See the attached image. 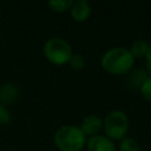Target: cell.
Returning <instances> with one entry per match:
<instances>
[{
  "label": "cell",
  "mask_w": 151,
  "mask_h": 151,
  "mask_svg": "<svg viewBox=\"0 0 151 151\" xmlns=\"http://www.w3.org/2000/svg\"><path fill=\"white\" fill-rule=\"evenodd\" d=\"M73 1L72 0H51L47 2V6L57 13H64L66 11H70L72 7Z\"/></svg>",
  "instance_id": "10"
},
{
  "label": "cell",
  "mask_w": 151,
  "mask_h": 151,
  "mask_svg": "<svg viewBox=\"0 0 151 151\" xmlns=\"http://www.w3.org/2000/svg\"><path fill=\"white\" fill-rule=\"evenodd\" d=\"M19 90L14 84L6 83L0 87V100L4 104H8L14 101L18 98Z\"/></svg>",
  "instance_id": "8"
},
{
  "label": "cell",
  "mask_w": 151,
  "mask_h": 151,
  "mask_svg": "<svg viewBox=\"0 0 151 151\" xmlns=\"http://www.w3.org/2000/svg\"><path fill=\"white\" fill-rule=\"evenodd\" d=\"M87 151H117L116 144L104 134L90 137L86 142Z\"/></svg>",
  "instance_id": "5"
},
{
  "label": "cell",
  "mask_w": 151,
  "mask_h": 151,
  "mask_svg": "<svg viewBox=\"0 0 151 151\" xmlns=\"http://www.w3.org/2000/svg\"><path fill=\"white\" fill-rule=\"evenodd\" d=\"M145 59H146V66H147L149 71L151 72V44H150V46H149V51H147V53H146Z\"/></svg>",
  "instance_id": "15"
},
{
  "label": "cell",
  "mask_w": 151,
  "mask_h": 151,
  "mask_svg": "<svg viewBox=\"0 0 151 151\" xmlns=\"http://www.w3.org/2000/svg\"><path fill=\"white\" fill-rule=\"evenodd\" d=\"M44 57L53 65L61 66L70 61L73 51L68 41H66L63 38L53 37L50 38L42 47Z\"/></svg>",
  "instance_id": "3"
},
{
  "label": "cell",
  "mask_w": 151,
  "mask_h": 151,
  "mask_svg": "<svg viewBox=\"0 0 151 151\" xmlns=\"http://www.w3.org/2000/svg\"><path fill=\"white\" fill-rule=\"evenodd\" d=\"M119 150L120 151H139L140 146L134 138L124 137L122 140H119Z\"/></svg>",
  "instance_id": "11"
},
{
  "label": "cell",
  "mask_w": 151,
  "mask_h": 151,
  "mask_svg": "<svg viewBox=\"0 0 151 151\" xmlns=\"http://www.w3.org/2000/svg\"><path fill=\"white\" fill-rule=\"evenodd\" d=\"M91 11L92 9H91V5L88 1L78 0V1H73L70 13H71V17L73 18V20L78 21V22H83L90 18Z\"/></svg>",
  "instance_id": "7"
},
{
  "label": "cell",
  "mask_w": 151,
  "mask_h": 151,
  "mask_svg": "<svg viewBox=\"0 0 151 151\" xmlns=\"http://www.w3.org/2000/svg\"><path fill=\"white\" fill-rule=\"evenodd\" d=\"M134 64L130 50L125 47H113L106 51L100 59V66L104 71L113 76H122L129 73Z\"/></svg>",
  "instance_id": "1"
},
{
  "label": "cell",
  "mask_w": 151,
  "mask_h": 151,
  "mask_svg": "<svg viewBox=\"0 0 151 151\" xmlns=\"http://www.w3.org/2000/svg\"><path fill=\"white\" fill-rule=\"evenodd\" d=\"M79 127L81 129L84 134L88 138L97 136V134H99V132L103 129V119L94 113L88 114L83 119L81 125Z\"/></svg>",
  "instance_id": "6"
},
{
  "label": "cell",
  "mask_w": 151,
  "mask_h": 151,
  "mask_svg": "<svg viewBox=\"0 0 151 151\" xmlns=\"http://www.w3.org/2000/svg\"><path fill=\"white\" fill-rule=\"evenodd\" d=\"M140 90V93H142V97L147 100V101H151V76L146 77V79L143 81V84L140 85L139 87Z\"/></svg>",
  "instance_id": "13"
},
{
  "label": "cell",
  "mask_w": 151,
  "mask_h": 151,
  "mask_svg": "<svg viewBox=\"0 0 151 151\" xmlns=\"http://www.w3.org/2000/svg\"><path fill=\"white\" fill-rule=\"evenodd\" d=\"M11 122V113L4 104H0V125H7Z\"/></svg>",
  "instance_id": "14"
},
{
  "label": "cell",
  "mask_w": 151,
  "mask_h": 151,
  "mask_svg": "<svg viewBox=\"0 0 151 151\" xmlns=\"http://www.w3.org/2000/svg\"><path fill=\"white\" fill-rule=\"evenodd\" d=\"M129 124V117L124 111L113 110L105 116L103 120V129L105 136L111 140H122L126 137Z\"/></svg>",
  "instance_id": "4"
},
{
  "label": "cell",
  "mask_w": 151,
  "mask_h": 151,
  "mask_svg": "<svg viewBox=\"0 0 151 151\" xmlns=\"http://www.w3.org/2000/svg\"><path fill=\"white\" fill-rule=\"evenodd\" d=\"M85 63H86L85 58L80 53H73L71 59H70V61H68L71 68H73V70H81V68H84L85 67Z\"/></svg>",
  "instance_id": "12"
},
{
  "label": "cell",
  "mask_w": 151,
  "mask_h": 151,
  "mask_svg": "<svg viewBox=\"0 0 151 151\" xmlns=\"http://www.w3.org/2000/svg\"><path fill=\"white\" fill-rule=\"evenodd\" d=\"M53 142L59 151H81L86 146L87 137L79 126L64 125L55 131Z\"/></svg>",
  "instance_id": "2"
},
{
  "label": "cell",
  "mask_w": 151,
  "mask_h": 151,
  "mask_svg": "<svg viewBox=\"0 0 151 151\" xmlns=\"http://www.w3.org/2000/svg\"><path fill=\"white\" fill-rule=\"evenodd\" d=\"M149 46L150 44L143 39H139V40H136L132 42L131 47H130V52L132 54V57L134 59H140V58H145L146 57V53L149 51Z\"/></svg>",
  "instance_id": "9"
}]
</instances>
